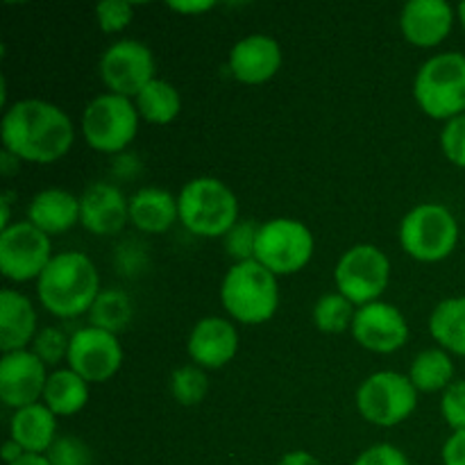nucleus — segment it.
<instances>
[{"label":"nucleus","mask_w":465,"mask_h":465,"mask_svg":"<svg viewBox=\"0 0 465 465\" xmlns=\"http://www.w3.org/2000/svg\"><path fill=\"white\" fill-rule=\"evenodd\" d=\"M239 330L232 321L221 316H207L193 325L189 334L191 361L203 371H218L234 361L239 352Z\"/></svg>","instance_id":"dca6fc26"},{"label":"nucleus","mask_w":465,"mask_h":465,"mask_svg":"<svg viewBox=\"0 0 465 465\" xmlns=\"http://www.w3.org/2000/svg\"><path fill=\"white\" fill-rule=\"evenodd\" d=\"M86 316H89L91 327H98V330L112 331L118 336L130 327L132 316H134V304L123 291L103 289Z\"/></svg>","instance_id":"cd10ccee"},{"label":"nucleus","mask_w":465,"mask_h":465,"mask_svg":"<svg viewBox=\"0 0 465 465\" xmlns=\"http://www.w3.org/2000/svg\"><path fill=\"white\" fill-rule=\"evenodd\" d=\"M230 73L243 84H263L282 68V48L272 36L248 35L230 50Z\"/></svg>","instance_id":"6ab92c4d"},{"label":"nucleus","mask_w":465,"mask_h":465,"mask_svg":"<svg viewBox=\"0 0 465 465\" xmlns=\"http://www.w3.org/2000/svg\"><path fill=\"white\" fill-rule=\"evenodd\" d=\"M398 236L409 257L422 263H439L457 248L459 223L443 204L425 203L402 218Z\"/></svg>","instance_id":"423d86ee"},{"label":"nucleus","mask_w":465,"mask_h":465,"mask_svg":"<svg viewBox=\"0 0 465 465\" xmlns=\"http://www.w3.org/2000/svg\"><path fill=\"white\" fill-rule=\"evenodd\" d=\"M27 221L44 234L54 236L80 223V198L66 189H44L27 204Z\"/></svg>","instance_id":"412c9836"},{"label":"nucleus","mask_w":465,"mask_h":465,"mask_svg":"<svg viewBox=\"0 0 465 465\" xmlns=\"http://www.w3.org/2000/svg\"><path fill=\"white\" fill-rule=\"evenodd\" d=\"M168 7H171L173 12L182 14V16H195V14L200 16V14L216 7V5H213L212 0H182V3H168Z\"/></svg>","instance_id":"58836bf2"},{"label":"nucleus","mask_w":465,"mask_h":465,"mask_svg":"<svg viewBox=\"0 0 465 465\" xmlns=\"http://www.w3.org/2000/svg\"><path fill=\"white\" fill-rule=\"evenodd\" d=\"M100 275L84 252H59L36 280L41 307L54 318H77L91 312L100 295Z\"/></svg>","instance_id":"f03ea898"},{"label":"nucleus","mask_w":465,"mask_h":465,"mask_svg":"<svg viewBox=\"0 0 465 465\" xmlns=\"http://www.w3.org/2000/svg\"><path fill=\"white\" fill-rule=\"evenodd\" d=\"M443 465H465V431H452L445 440Z\"/></svg>","instance_id":"4c0bfd02"},{"label":"nucleus","mask_w":465,"mask_h":465,"mask_svg":"<svg viewBox=\"0 0 465 465\" xmlns=\"http://www.w3.org/2000/svg\"><path fill=\"white\" fill-rule=\"evenodd\" d=\"M98 71L109 94L134 100L157 77V64L148 45L136 39H121L104 50Z\"/></svg>","instance_id":"f8f14e48"},{"label":"nucleus","mask_w":465,"mask_h":465,"mask_svg":"<svg viewBox=\"0 0 465 465\" xmlns=\"http://www.w3.org/2000/svg\"><path fill=\"white\" fill-rule=\"evenodd\" d=\"M354 402L366 422L375 427H395L411 418L418 409V391L409 375L380 371L361 381Z\"/></svg>","instance_id":"6e6552de"},{"label":"nucleus","mask_w":465,"mask_h":465,"mask_svg":"<svg viewBox=\"0 0 465 465\" xmlns=\"http://www.w3.org/2000/svg\"><path fill=\"white\" fill-rule=\"evenodd\" d=\"M53 257L50 236L30 221H16L0 232V271L16 284L39 280Z\"/></svg>","instance_id":"9b49d317"},{"label":"nucleus","mask_w":465,"mask_h":465,"mask_svg":"<svg viewBox=\"0 0 465 465\" xmlns=\"http://www.w3.org/2000/svg\"><path fill=\"white\" fill-rule=\"evenodd\" d=\"M36 334V312L27 295L14 289L0 293V350L3 354L30 350Z\"/></svg>","instance_id":"aec40b11"},{"label":"nucleus","mask_w":465,"mask_h":465,"mask_svg":"<svg viewBox=\"0 0 465 465\" xmlns=\"http://www.w3.org/2000/svg\"><path fill=\"white\" fill-rule=\"evenodd\" d=\"M171 393L173 400L182 407H198L209 393L207 372L195 363L175 368L171 375Z\"/></svg>","instance_id":"c756f323"},{"label":"nucleus","mask_w":465,"mask_h":465,"mask_svg":"<svg viewBox=\"0 0 465 465\" xmlns=\"http://www.w3.org/2000/svg\"><path fill=\"white\" fill-rule=\"evenodd\" d=\"M45 459L50 465H91V450L77 436H57Z\"/></svg>","instance_id":"72a5a7b5"},{"label":"nucleus","mask_w":465,"mask_h":465,"mask_svg":"<svg viewBox=\"0 0 465 465\" xmlns=\"http://www.w3.org/2000/svg\"><path fill=\"white\" fill-rule=\"evenodd\" d=\"M3 150L21 162L53 163L66 157L75 143L71 116L59 104L39 98L16 100L0 121Z\"/></svg>","instance_id":"f257e3e1"},{"label":"nucleus","mask_w":465,"mask_h":465,"mask_svg":"<svg viewBox=\"0 0 465 465\" xmlns=\"http://www.w3.org/2000/svg\"><path fill=\"white\" fill-rule=\"evenodd\" d=\"M136 112L145 123L153 125H171L182 112V95L175 84L154 77L134 98Z\"/></svg>","instance_id":"a878e982"},{"label":"nucleus","mask_w":465,"mask_h":465,"mask_svg":"<svg viewBox=\"0 0 465 465\" xmlns=\"http://www.w3.org/2000/svg\"><path fill=\"white\" fill-rule=\"evenodd\" d=\"M89 381L82 380L71 368H57L48 375L41 402L57 418L75 416L89 404Z\"/></svg>","instance_id":"b1692460"},{"label":"nucleus","mask_w":465,"mask_h":465,"mask_svg":"<svg viewBox=\"0 0 465 465\" xmlns=\"http://www.w3.org/2000/svg\"><path fill=\"white\" fill-rule=\"evenodd\" d=\"M221 302L232 321L241 325H262L280 307L277 275L259 262L232 263L221 284Z\"/></svg>","instance_id":"7ed1b4c3"},{"label":"nucleus","mask_w":465,"mask_h":465,"mask_svg":"<svg viewBox=\"0 0 465 465\" xmlns=\"http://www.w3.org/2000/svg\"><path fill=\"white\" fill-rule=\"evenodd\" d=\"M139 112L132 98L116 94H100L82 114L84 141L103 154H118L127 150L139 132Z\"/></svg>","instance_id":"0eeeda50"},{"label":"nucleus","mask_w":465,"mask_h":465,"mask_svg":"<svg viewBox=\"0 0 465 465\" xmlns=\"http://www.w3.org/2000/svg\"><path fill=\"white\" fill-rule=\"evenodd\" d=\"M123 366V345L116 334L98 327H80L71 334L66 368L89 384L109 381Z\"/></svg>","instance_id":"ddd939ff"},{"label":"nucleus","mask_w":465,"mask_h":465,"mask_svg":"<svg viewBox=\"0 0 465 465\" xmlns=\"http://www.w3.org/2000/svg\"><path fill=\"white\" fill-rule=\"evenodd\" d=\"M354 313H357V307L339 291L321 295L313 304V322L322 334H343L345 330H352Z\"/></svg>","instance_id":"c85d7f7f"},{"label":"nucleus","mask_w":465,"mask_h":465,"mask_svg":"<svg viewBox=\"0 0 465 465\" xmlns=\"http://www.w3.org/2000/svg\"><path fill=\"white\" fill-rule=\"evenodd\" d=\"M409 380L418 393L445 391L454 381V361L443 348L422 350L409 368Z\"/></svg>","instance_id":"bb28decb"},{"label":"nucleus","mask_w":465,"mask_h":465,"mask_svg":"<svg viewBox=\"0 0 465 465\" xmlns=\"http://www.w3.org/2000/svg\"><path fill=\"white\" fill-rule=\"evenodd\" d=\"M277 465H322L313 454L304 452V450H295V452L284 454Z\"/></svg>","instance_id":"ea45409f"},{"label":"nucleus","mask_w":465,"mask_h":465,"mask_svg":"<svg viewBox=\"0 0 465 465\" xmlns=\"http://www.w3.org/2000/svg\"><path fill=\"white\" fill-rule=\"evenodd\" d=\"M12 465H50V461L45 457H41V454H25V457H21Z\"/></svg>","instance_id":"79ce46f5"},{"label":"nucleus","mask_w":465,"mask_h":465,"mask_svg":"<svg viewBox=\"0 0 465 465\" xmlns=\"http://www.w3.org/2000/svg\"><path fill=\"white\" fill-rule=\"evenodd\" d=\"M350 331L363 350L375 354L398 352L409 341L407 318L395 304L384 300L357 307Z\"/></svg>","instance_id":"4468645a"},{"label":"nucleus","mask_w":465,"mask_h":465,"mask_svg":"<svg viewBox=\"0 0 465 465\" xmlns=\"http://www.w3.org/2000/svg\"><path fill=\"white\" fill-rule=\"evenodd\" d=\"M440 148L450 163L465 168V114L445 123L440 132Z\"/></svg>","instance_id":"c9c22d12"},{"label":"nucleus","mask_w":465,"mask_h":465,"mask_svg":"<svg viewBox=\"0 0 465 465\" xmlns=\"http://www.w3.org/2000/svg\"><path fill=\"white\" fill-rule=\"evenodd\" d=\"M95 18L104 35H118L134 18V5L127 0H104L95 7Z\"/></svg>","instance_id":"473e14b6"},{"label":"nucleus","mask_w":465,"mask_h":465,"mask_svg":"<svg viewBox=\"0 0 465 465\" xmlns=\"http://www.w3.org/2000/svg\"><path fill=\"white\" fill-rule=\"evenodd\" d=\"M454 27V7L448 0H409L400 14V30L411 45L436 48Z\"/></svg>","instance_id":"a211bd4d"},{"label":"nucleus","mask_w":465,"mask_h":465,"mask_svg":"<svg viewBox=\"0 0 465 465\" xmlns=\"http://www.w3.org/2000/svg\"><path fill=\"white\" fill-rule=\"evenodd\" d=\"M9 439L21 445L25 454L45 457L57 440V416L44 402L18 409L9 420Z\"/></svg>","instance_id":"4be33fe9"},{"label":"nucleus","mask_w":465,"mask_h":465,"mask_svg":"<svg viewBox=\"0 0 465 465\" xmlns=\"http://www.w3.org/2000/svg\"><path fill=\"white\" fill-rule=\"evenodd\" d=\"M262 225L252 221H239L230 232L225 234V250L234 263L254 262V252H257V239Z\"/></svg>","instance_id":"7c9ffc66"},{"label":"nucleus","mask_w":465,"mask_h":465,"mask_svg":"<svg viewBox=\"0 0 465 465\" xmlns=\"http://www.w3.org/2000/svg\"><path fill=\"white\" fill-rule=\"evenodd\" d=\"M430 334L445 352L465 357V298H448L430 316Z\"/></svg>","instance_id":"393cba45"},{"label":"nucleus","mask_w":465,"mask_h":465,"mask_svg":"<svg viewBox=\"0 0 465 465\" xmlns=\"http://www.w3.org/2000/svg\"><path fill=\"white\" fill-rule=\"evenodd\" d=\"M21 457H25L23 448L18 443H14L12 439H9L7 443L3 445V461L7 463V465H12V463H16Z\"/></svg>","instance_id":"a19ab883"},{"label":"nucleus","mask_w":465,"mask_h":465,"mask_svg":"<svg viewBox=\"0 0 465 465\" xmlns=\"http://www.w3.org/2000/svg\"><path fill=\"white\" fill-rule=\"evenodd\" d=\"M457 16H459V21H461V25H463V30H465V0L457 7Z\"/></svg>","instance_id":"37998d69"},{"label":"nucleus","mask_w":465,"mask_h":465,"mask_svg":"<svg viewBox=\"0 0 465 465\" xmlns=\"http://www.w3.org/2000/svg\"><path fill=\"white\" fill-rule=\"evenodd\" d=\"M180 223L195 236L225 239L227 232L239 223L236 193L218 177H193L177 195Z\"/></svg>","instance_id":"20e7f679"},{"label":"nucleus","mask_w":465,"mask_h":465,"mask_svg":"<svg viewBox=\"0 0 465 465\" xmlns=\"http://www.w3.org/2000/svg\"><path fill=\"white\" fill-rule=\"evenodd\" d=\"M48 375L45 363L32 350L3 354L0 359V400L5 407L14 409V411L41 402Z\"/></svg>","instance_id":"2eb2a0df"},{"label":"nucleus","mask_w":465,"mask_h":465,"mask_svg":"<svg viewBox=\"0 0 465 465\" xmlns=\"http://www.w3.org/2000/svg\"><path fill=\"white\" fill-rule=\"evenodd\" d=\"M336 291L354 307L381 300L391 282V262L377 245L359 243L341 254L334 268Z\"/></svg>","instance_id":"9d476101"},{"label":"nucleus","mask_w":465,"mask_h":465,"mask_svg":"<svg viewBox=\"0 0 465 465\" xmlns=\"http://www.w3.org/2000/svg\"><path fill=\"white\" fill-rule=\"evenodd\" d=\"M130 223V200L116 184L94 182L80 195V225L94 236H114Z\"/></svg>","instance_id":"f3484780"},{"label":"nucleus","mask_w":465,"mask_h":465,"mask_svg":"<svg viewBox=\"0 0 465 465\" xmlns=\"http://www.w3.org/2000/svg\"><path fill=\"white\" fill-rule=\"evenodd\" d=\"M313 248V234L304 223L295 218H272L262 223L254 262L277 277L293 275L312 262Z\"/></svg>","instance_id":"1a4fd4ad"},{"label":"nucleus","mask_w":465,"mask_h":465,"mask_svg":"<svg viewBox=\"0 0 465 465\" xmlns=\"http://www.w3.org/2000/svg\"><path fill=\"white\" fill-rule=\"evenodd\" d=\"M68 345H71V336L64 334L59 327H44L39 330L30 350L45 366H57V363L66 361Z\"/></svg>","instance_id":"2f4dec72"},{"label":"nucleus","mask_w":465,"mask_h":465,"mask_svg":"<svg viewBox=\"0 0 465 465\" xmlns=\"http://www.w3.org/2000/svg\"><path fill=\"white\" fill-rule=\"evenodd\" d=\"M180 221V204L171 191L145 186L130 198V223L143 234H163Z\"/></svg>","instance_id":"5701e85b"},{"label":"nucleus","mask_w":465,"mask_h":465,"mask_svg":"<svg viewBox=\"0 0 465 465\" xmlns=\"http://www.w3.org/2000/svg\"><path fill=\"white\" fill-rule=\"evenodd\" d=\"M418 107L436 121H452L465 114V54L440 53L427 59L413 80Z\"/></svg>","instance_id":"39448f33"},{"label":"nucleus","mask_w":465,"mask_h":465,"mask_svg":"<svg viewBox=\"0 0 465 465\" xmlns=\"http://www.w3.org/2000/svg\"><path fill=\"white\" fill-rule=\"evenodd\" d=\"M440 413L452 431H465V380H454L440 398Z\"/></svg>","instance_id":"f704fd0d"},{"label":"nucleus","mask_w":465,"mask_h":465,"mask_svg":"<svg viewBox=\"0 0 465 465\" xmlns=\"http://www.w3.org/2000/svg\"><path fill=\"white\" fill-rule=\"evenodd\" d=\"M354 465H411L407 454L391 443H377L372 448L363 450L357 457Z\"/></svg>","instance_id":"e433bc0d"}]
</instances>
